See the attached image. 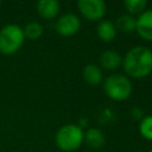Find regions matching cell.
I'll list each match as a JSON object with an SVG mask.
<instances>
[{
  "mask_svg": "<svg viewBox=\"0 0 152 152\" xmlns=\"http://www.w3.org/2000/svg\"><path fill=\"white\" fill-rule=\"evenodd\" d=\"M125 72L133 78H142L152 71V50L137 45L127 51L122 59Z\"/></svg>",
  "mask_w": 152,
  "mask_h": 152,
  "instance_id": "cell-1",
  "label": "cell"
},
{
  "mask_svg": "<svg viewBox=\"0 0 152 152\" xmlns=\"http://www.w3.org/2000/svg\"><path fill=\"white\" fill-rule=\"evenodd\" d=\"M25 40L23 27L17 24H7L0 30V53L10 56L18 52Z\"/></svg>",
  "mask_w": 152,
  "mask_h": 152,
  "instance_id": "cell-2",
  "label": "cell"
},
{
  "mask_svg": "<svg viewBox=\"0 0 152 152\" xmlns=\"http://www.w3.org/2000/svg\"><path fill=\"white\" fill-rule=\"evenodd\" d=\"M106 95L115 101H124L132 94L133 87L131 80L122 74H112L103 82Z\"/></svg>",
  "mask_w": 152,
  "mask_h": 152,
  "instance_id": "cell-3",
  "label": "cell"
},
{
  "mask_svg": "<svg viewBox=\"0 0 152 152\" xmlns=\"http://www.w3.org/2000/svg\"><path fill=\"white\" fill-rule=\"evenodd\" d=\"M55 141L57 147L62 151H74L78 148L83 141V131L78 125L66 124L57 131L55 135Z\"/></svg>",
  "mask_w": 152,
  "mask_h": 152,
  "instance_id": "cell-4",
  "label": "cell"
},
{
  "mask_svg": "<svg viewBox=\"0 0 152 152\" xmlns=\"http://www.w3.org/2000/svg\"><path fill=\"white\" fill-rule=\"evenodd\" d=\"M77 7L88 20H100L107 11V5L102 0H80Z\"/></svg>",
  "mask_w": 152,
  "mask_h": 152,
  "instance_id": "cell-5",
  "label": "cell"
},
{
  "mask_svg": "<svg viewBox=\"0 0 152 152\" xmlns=\"http://www.w3.org/2000/svg\"><path fill=\"white\" fill-rule=\"evenodd\" d=\"M56 31L58 34L69 37L75 34L81 27L80 18L74 13H65L61 15L56 21Z\"/></svg>",
  "mask_w": 152,
  "mask_h": 152,
  "instance_id": "cell-6",
  "label": "cell"
},
{
  "mask_svg": "<svg viewBox=\"0 0 152 152\" xmlns=\"http://www.w3.org/2000/svg\"><path fill=\"white\" fill-rule=\"evenodd\" d=\"M135 19V31L138 34L145 40L152 42V10H145Z\"/></svg>",
  "mask_w": 152,
  "mask_h": 152,
  "instance_id": "cell-7",
  "label": "cell"
},
{
  "mask_svg": "<svg viewBox=\"0 0 152 152\" xmlns=\"http://www.w3.org/2000/svg\"><path fill=\"white\" fill-rule=\"evenodd\" d=\"M61 5L57 0H39L37 2V12L44 19H53L59 12Z\"/></svg>",
  "mask_w": 152,
  "mask_h": 152,
  "instance_id": "cell-8",
  "label": "cell"
},
{
  "mask_svg": "<svg viewBox=\"0 0 152 152\" xmlns=\"http://www.w3.org/2000/svg\"><path fill=\"white\" fill-rule=\"evenodd\" d=\"M100 64L107 70H115L122 64V57L115 50H106L100 55Z\"/></svg>",
  "mask_w": 152,
  "mask_h": 152,
  "instance_id": "cell-9",
  "label": "cell"
},
{
  "mask_svg": "<svg viewBox=\"0 0 152 152\" xmlns=\"http://www.w3.org/2000/svg\"><path fill=\"white\" fill-rule=\"evenodd\" d=\"M83 139L86 140L87 145L93 148H100L104 145V134L100 128L91 127L83 132Z\"/></svg>",
  "mask_w": 152,
  "mask_h": 152,
  "instance_id": "cell-10",
  "label": "cell"
},
{
  "mask_svg": "<svg viewBox=\"0 0 152 152\" xmlns=\"http://www.w3.org/2000/svg\"><path fill=\"white\" fill-rule=\"evenodd\" d=\"M96 33L99 36V38L104 42V43H108V42H112L115 36H116V28H115V25L110 21V20H101L99 24H97V27H96Z\"/></svg>",
  "mask_w": 152,
  "mask_h": 152,
  "instance_id": "cell-11",
  "label": "cell"
},
{
  "mask_svg": "<svg viewBox=\"0 0 152 152\" xmlns=\"http://www.w3.org/2000/svg\"><path fill=\"white\" fill-rule=\"evenodd\" d=\"M83 80L90 86H97L102 81V71L95 64H87L82 70Z\"/></svg>",
  "mask_w": 152,
  "mask_h": 152,
  "instance_id": "cell-12",
  "label": "cell"
},
{
  "mask_svg": "<svg viewBox=\"0 0 152 152\" xmlns=\"http://www.w3.org/2000/svg\"><path fill=\"white\" fill-rule=\"evenodd\" d=\"M135 23L137 19L131 14H121L115 23V28L122 31V32H133L135 31Z\"/></svg>",
  "mask_w": 152,
  "mask_h": 152,
  "instance_id": "cell-13",
  "label": "cell"
},
{
  "mask_svg": "<svg viewBox=\"0 0 152 152\" xmlns=\"http://www.w3.org/2000/svg\"><path fill=\"white\" fill-rule=\"evenodd\" d=\"M23 32H24L25 38H27L30 40H37L42 37V34L44 32V28H43V25L40 23L30 21L24 26Z\"/></svg>",
  "mask_w": 152,
  "mask_h": 152,
  "instance_id": "cell-14",
  "label": "cell"
},
{
  "mask_svg": "<svg viewBox=\"0 0 152 152\" xmlns=\"http://www.w3.org/2000/svg\"><path fill=\"white\" fill-rule=\"evenodd\" d=\"M146 5H147L146 0H125L124 1V6L126 7V10L129 12L128 14L131 15L140 14L141 12H144Z\"/></svg>",
  "mask_w": 152,
  "mask_h": 152,
  "instance_id": "cell-15",
  "label": "cell"
},
{
  "mask_svg": "<svg viewBox=\"0 0 152 152\" xmlns=\"http://www.w3.org/2000/svg\"><path fill=\"white\" fill-rule=\"evenodd\" d=\"M139 131L145 139L152 140V115H148L141 119L139 124Z\"/></svg>",
  "mask_w": 152,
  "mask_h": 152,
  "instance_id": "cell-16",
  "label": "cell"
},
{
  "mask_svg": "<svg viewBox=\"0 0 152 152\" xmlns=\"http://www.w3.org/2000/svg\"><path fill=\"white\" fill-rule=\"evenodd\" d=\"M148 152H152V150H150V151H148Z\"/></svg>",
  "mask_w": 152,
  "mask_h": 152,
  "instance_id": "cell-17",
  "label": "cell"
},
{
  "mask_svg": "<svg viewBox=\"0 0 152 152\" xmlns=\"http://www.w3.org/2000/svg\"><path fill=\"white\" fill-rule=\"evenodd\" d=\"M0 6H1V1H0Z\"/></svg>",
  "mask_w": 152,
  "mask_h": 152,
  "instance_id": "cell-18",
  "label": "cell"
},
{
  "mask_svg": "<svg viewBox=\"0 0 152 152\" xmlns=\"http://www.w3.org/2000/svg\"><path fill=\"white\" fill-rule=\"evenodd\" d=\"M151 74H152V71H151Z\"/></svg>",
  "mask_w": 152,
  "mask_h": 152,
  "instance_id": "cell-19",
  "label": "cell"
}]
</instances>
